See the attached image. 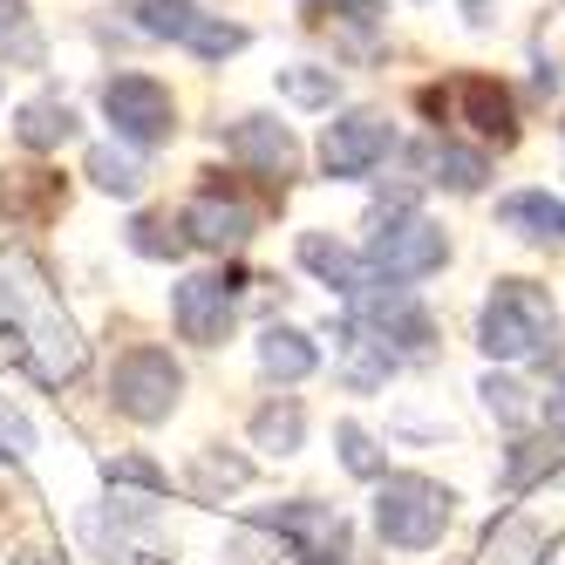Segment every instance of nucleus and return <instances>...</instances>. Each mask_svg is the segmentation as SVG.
<instances>
[{"instance_id": "obj_1", "label": "nucleus", "mask_w": 565, "mask_h": 565, "mask_svg": "<svg viewBox=\"0 0 565 565\" xmlns=\"http://www.w3.org/2000/svg\"><path fill=\"white\" fill-rule=\"evenodd\" d=\"M477 341L491 361H539L558 348V307L532 279H498L477 313Z\"/></svg>"}, {"instance_id": "obj_2", "label": "nucleus", "mask_w": 565, "mask_h": 565, "mask_svg": "<svg viewBox=\"0 0 565 565\" xmlns=\"http://www.w3.org/2000/svg\"><path fill=\"white\" fill-rule=\"evenodd\" d=\"M450 491H443L436 477H382L375 491V524L382 539L402 545V552H429L443 532H450Z\"/></svg>"}, {"instance_id": "obj_3", "label": "nucleus", "mask_w": 565, "mask_h": 565, "mask_svg": "<svg viewBox=\"0 0 565 565\" xmlns=\"http://www.w3.org/2000/svg\"><path fill=\"white\" fill-rule=\"evenodd\" d=\"M178 395H184V369L171 361V348H130V354H116L109 402L130 423H164L178 409Z\"/></svg>"}, {"instance_id": "obj_4", "label": "nucleus", "mask_w": 565, "mask_h": 565, "mask_svg": "<svg viewBox=\"0 0 565 565\" xmlns=\"http://www.w3.org/2000/svg\"><path fill=\"white\" fill-rule=\"evenodd\" d=\"M443 259H450V238H443V225H429V218H416V212L375 225L369 253H361V266H369L375 279H395V287H402V279L436 273Z\"/></svg>"}, {"instance_id": "obj_5", "label": "nucleus", "mask_w": 565, "mask_h": 565, "mask_svg": "<svg viewBox=\"0 0 565 565\" xmlns=\"http://www.w3.org/2000/svg\"><path fill=\"white\" fill-rule=\"evenodd\" d=\"M103 116L116 124L124 143H143V150L178 130V103H171V89L157 83V75H109L103 83Z\"/></svg>"}, {"instance_id": "obj_6", "label": "nucleus", "mask_w": 565, "mask_h": 565, "mask_svg": "<svg viewBox=\"0 0 565 565\" xmlns=\"http://www.w3.org/2000/svg\"><path fill=\"white\" fill-rule=\"evenodd\" d=\"M238 294H246V273H198L178 287L171 313H178V334L198 341V348H218L232 334V313H238Z\"/></svg>"}, {"instance_id": "obj_7", "label": "nucleus", "mask_w": 565, "mask_h": 565, "mask_svg": "<svg viewBox=\"0 0 565 565\" xmlns=\"http://www.w3.org/2000/svg\"><path fill=\"white\" fill-rule=\"evenodd\" d=\"M388 150H395L388 116L382 109H348L341 124H328V137H320V164H328V178H369Z\"/></svg>"}, {"instance_id": "obj_8", "label": "nucleus", "mask_w": 565, "mask_h": 565, "mask_svg": "<svg viewBox=\"0 0 565 565\" xmlns=\"http://www.w3.org/2000/svg\"><path fill=\"white\" fill-rule=\"evenodd\" d=\"M259 532H279L300 558H341L348 552V518L334 504H273V511H253Z\"/></svg>"}, {"instance_id": "obj_9", "label": "nucleus", "mask_w": 565, "mask_h": 565, "mask_svg": "<svg viewBox=\"0 0 565 565\" xmlns=\"http://www.w3.org/2000/svg\"><path fill=\"white\" fill-rule=\"evenodd\" d=\"M178 232L191 238V246H212V253H232V246H246V238H253V212L238 205V198H225V191L212 184V191H198L191 205H184Z\"/></svg>"}, {"instance_id": "obj_10", "label": "nucleus", "mask_w": 565, "mask_h": 565, "mask_svg": "<svg viewBox=\"0 0 565 565\" xmlns=\"http://www.w3.org/2000/svg\"><path fill=\"white\" fill-rule=\"evenodd\" d=\"M225 150L238 157V164H253L266 178H287L294 171V130L287 124H273V116H238V124L225 130Z\"/></svg>"}, {"instance_id": "obj_11", "label": "nucleus", "mask_w": 565, "mask_h": 565, "mask_svg": "<svg viewBox=\"0 0 565 565\" xmlns=\"http://www.w3.org/2000/svg\"><path fill=\"white\" fill-rule=\"evenodd\" d=\"M498 225L532 238V246H565V198L552 191H511L498 198Z\"/></svg>"}, {"instance_id": "obj_12", "label": "nucleus", "mask_w": 565, "mask_h": 565, "mask_svg": "<svg viewBox=\"0 0 565 565\" xmlns=\"http://www.w3.org/2000/svg\"><path fill=\"white\" fill-rule=\"evenodd\" d=\"M457 103H463V116H470L477 137H491V143H511L518 137V109H511V89L498 83V75H463Z\"/></svg>"}, {"instance_id": "obj_13", "label": "nucleus", "mask_w": 565, "mask_h": 565, "mask_svg": "<svg viewBox=\"0 0 565 565\" xmlns=\"http://www.w3.org/2000/svg\"><path fill=\"white\" fill-rule=\"evenodd\" d=\"M300 266L320 279V287H334L341 300H354V294H361V287L375 279V273L361 266V259L341 246V238H328V232H300Z\"/></svg>"}, {"instance_id": "obj_14", "label": "nucleus", "mask_w": 565, "mask_h": 565, "mask_svg": "<svg viewBox=\"0 0 565 565\" xmlns=\"http://www.w3.org/2000/svg\"><path fill=\"white\" fill-rule=\"evenodd\" d=\"M14 137H21L28 150H62V143L75 137V109H68L62 96H34V103L14 109Z\"/></svg>"}, {"instance_id": "obj_15", "label": "nucleus", "mask_w": 565, "mask_h": 565, "mask_svg": "<svg viewBox=\"0 0 565 565\" xmlns=\"http://www.w3.org/2000/svg\"><path fill=\"white\" fill-rule=\"evenodd\" d=\"M259 369L279 375V382H300V375L320 369V348H313L300 328H266V334H259Z\"/></svg>"}, {"instance_id": "obj_16", "label": "nucleus", "mask_w": 565, "mask_h": 565, "mask_svg": "<svg viewBox=\"0 0 565 565\" xmlns=\"http://www.w3.org/2000/svg\"><path fill=\"white\" fill-rule=\"evenodd\" d=\"M341 375H348V388H382L388 375H395V361L354 328V320H341Z\"/></svg>"}, {"instance_id": "obj_17", "label": "nucleus", "mask_w": 565, "mask_h": 565, "mask_svg": "<svg viewBox=\"0 0 565 565\" xmlns=\"http://www.w3.org/2000/svg\"><path fill=\"white\" fill-rule=\"evenodd\" d=\"M300 436H307V416H300L294 395L287 402H266V409L253 416V443H259V450H273V457H294Z\"/></svg>"}, {"instance_id": "obj_18", "label": "nucleus", "mask_w": 565, "mask_h": 565, "mask_svg": "<svg viewBox=\"0 0 565 565\" xmlns=\"http://www.w3.org/2000/svg\"><path fill=\"white\" fill-rule=\"evenodd\" d=\"M429 178L450 184V191H483V178H491V157H483V150H457V143H436V150H429Z\"/></svg>"}, {"instance_id": "obj_19", "label": "nucleus", "mask_w": 565, "mask_h": 565, "mask_svg": "<svg viewBox=\"0 0 565 565\" xmlns=\"http://www.w3.org/2000/svg\"><path fill=\"white\" fill-rule=\"evenodd\" d=\"M198 0H137V28L157 34V42H184V34L198 28Z\"/></svg>"}, {"instance_id": "obj_20", "label": "nucleus", "mask_w": 565, "mask_h": 565, "mask_svg": "<svg viewBox=\"0 0 565 565\" xmlns=\"http://www.w3.org/2000/svg\"><path fill=\"white\" fill-rule=\"evenodd\" d=\"M558 443H511V457H504V491L518 498V491H532V483L545 477V470H558Z\"/></svg>"}, {"instance_id": "obj_21", "label": "nucleus", "mask_w": 565, "mask_h": 565, "mask_svg": "<svg viewBox=\"0 0 565 565\" xmlns=\"http://www.w3.org/2000/svg\"><path fill=\"white\" fill-rule=\"evenodd\" d=\"M184 49H191L198 62H225V55L246 49V28H232V21H218V14H198V28L184 34Z\"/></svg>"}, {"instance_id": "obj_22", "label": "nucleus", "mask_w": 565, "mask_h": 565, "mask_svg": "<svg viewBox=\"0 0 565 565\" xmlns=\"http://www.w3.org/2000/svg\"><path fill=\"white\" fill-rule=\"evenodd\" d=\"M89 178H96L109 198H137L143 164H137V157H124V150H89Z\"/></svg>"}, {"instance_id": "obj_23", "label": "nucleus", "mask_w": 565, "mask_h": 565, "mask_svg": "<svg viewBox=\"0 0 565 565\" xmlns=\"http://www.w3.org/2000/svg\"><path fill=\"white\" fill-rule=\"evenodd\" d=\"M279 89H287L294 103H307V109H320V103H334V68H279Z\"/></svg>"}, {"instance_id": "obj_24", "label": "nucleus", "mask_w": 565, "mask_h": 565, "mask_svg": "<svg viewBox=\"0 0 565 565\" xmlns=\"http://www.w3.org/2000/svg\"><path fill=\"white\" fill-rule=\"evenodd\" d=\"M334 443H341V463H348L354 477H382V450H375V436L361 429V423H341Z\"/></svg>"}, {"instance_id": "obj_25", "label": "nucleus", "mask_w": 565, "mask_h": 565, "mask_svg": "<svg viewBox=\"0 0 565 565\" xmlns=\"http://www.w3.org/2000/svg\"><path fill=\"white\" fill-rule=\"evenodd\" d=\"M130 246H137L143 259H178V253H184V232H171L164 218H137V225H130Z\"/></svg>"}, {"instance_id": "obj_26", "label": "nucleus", "mask_w": 565, "mask_h": 565, "mask_svg": "<svg viewBox=\"0 0 565 565\" xmlns=\"http://www.w3.org/2000/svg\"><path fill=\"white\" fill-rule=\"evenodd\" d=\"M34 450V429H28V416L14 409L8 395H0V463H21Z\"/></svg>"}, {"instance_id": "obj_27", "label": "nucleus", "mask_w": 565, "mask_h": 565, "mask_svg": "<svg viewBox=\"0 0 565 565\" xmlns=\"http://www.w3.org/2000/svg\"><path fill=\"white\" fill-rule=\"evenodd\" d=\"M483 402H491V416H504V423H524L532 409H524V388L511 382V375H483Z\"/></svg>"}, {"instance_id": "obj_28", "label": "nucleus", "mask_w": 565, "mask_h": 565, "mask_svg": "<svg viewBox=\"0 0 565 565\" xmlns=\"http://www.w3.org/2000/svg\"><path fill=\"white\" fill-rule=\"evenodd\" d=\"M109 483H137V491H164V470H157L150 457H109Z\"/></svg>"}, {"instance_id": "obj_29", "label": "nucleus", "mask_w": 565, "mask_h": 565, "mask_svg": "<svg viewBox=\"0 0 565 565\" xmlns=\"http://www.w3.org/2000/svg\"><path fill=\"white\" fill-rule=\"evenodd\" d=\"M532 545H539L532 524H504V539H491V565H524V558H532Z\"/></svg>"}, {"instance_id": "obj_30", "label": "nucleus", "mask_w": 565, "mask_h": 565, "mask_svg": "<svg viewBox=\"0 0 565 565\" xmlns=\"http://www.w3.org/2000/svg\"><path fill=\"white\" fill-rule=\"evenodd\" d=\"M8 565H62V558H55V552H14Z\"/></svg>"}, {"instance_id": "obj_31", "label": "nucleus", "mask_w": 565, "mask_h": 565, "mask_svg": "<svg viewBox=\"0 0 565 565\" xmlns=\"http://www.w3.org/2000/svg\"><path fill=\"white\" fill-rule=\"evenodd\" d=\"M552 423H558V429H565V388H558V402H552Z\"/></svg>"}, {"instance_id": "obj_32", "label": "nucleus", "mask_w": 565, "mask_h": 565, "mask_svg": "<svg viewBox=\"0 0 565 565\" xmlns=\"http://www.w3.org/2000/svg\"><path fill=\"white\" fill-rule=\"evenodd\" d=\"M307 565H341V558H307Z\"/></svg>"}]
</instances>
